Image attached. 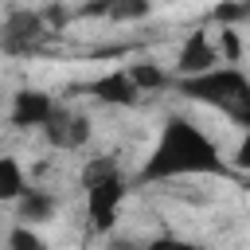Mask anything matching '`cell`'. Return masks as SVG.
I'll use <instances>...</instances> for the list:
<instances>
[{"label":"cell","instance_id":"cell-1","mask_svg":"<svg viewBox=\"0 0 250 250\" xmlns=\"http://www.w3.org/2000/svg\"><path fill=\"white\" fill-rule=\"evenodd\" d=\"M234 168L223 160L219 145L184 113H168L156 145L148 148L137 180L156 184V180H180V176H230Z\"/></svg>","mask_w":250,"mask_h":250},{"label":"cell","instance_id":"cell-2","mask_svg":"<svg viewBox=\"0 0 250 250\" xmlns=\"http://www.w3.org/2000/svg\"><path fill=\"white\" fill-rule=\"evenodd\" d=\"M176 90L188 98V102H199V105H211L219 109L230 125H238L242 133H250V74L238 70V66H215L207 74H191V78H180Z\"/></svg>","mask_w":250,"mask_h":250},{"label":"cell","instance_id":"cell-3","mask_svg":"<svg viewBox=\"0 0 250 250\" xmlns=\"http://www.w3.org/2000/svg\"><path fill=\"white\" fill-rule=\"evenodd\" d=\"M82 195H86V219L98 234H109L117 227V211L125 203V176H121V164L113 152H102V156H90L82 176Z\"/></svg>","mask_w":250,"mask_h":250},{"label":"cell","instance_id":"cell-4","mask_svg":"<svg viewBox=\"0 0 250 250\" xmlns=\"http://www.w3.org/2000/svg\"><path fill=\"white\" fill-rule=\"evenodd\" d=\"M47 20L43 12H31V8H16L4 16V31H0V47L8 55H31L43 39H47Z\"/></svg>","mask_w":250,"mask_h":250},{"label":"cell","instance_id":"cell-5","mask_svg":"<svg viewBox=\"0 0 250 250\" xmlns=\"http://www.w3.org/2000/svg\"><path fill=\"white\" fill-rule=\"evenodd\" d=\"M59 102L47 94V90H35V86H23L12 94V105H8V121L16 129H43L51 117H55Z\"/></svg>","mask_w":250,"mask_h":250},{"label":"cell","instance_id":"cell-6","mask_svg":"<svg viewBox=\"0 0 250 250\" xmlns=\"http://www.w3.org/2000/svg\"><path fill=\"white\" fill-rule=\"evenodd\" d=\"M43 137H47L51 148H59V152H74V148H82V145L90 141V117L78 113V109H70V105H59L55 117L43 125Z\"/></svg>","mask_w":250,"mask_h":250},{"label":"cell","instance_id":"cell-7","mask_svg":"<svg viewBox=\"0 0 250 250\" xmlns=\"http://www.w3.org/2000/svg\"><path fill=\"white\" fill-rule=\"evenodd\" d=\"M215 66H223V55H219V43L199 27V31H191L188 39H184V47H180V55H176V70H180V78H191V74H207V70H215Z\"/></svg>","mask_w":250,"mask_h":250},{"label":"cell","instance_id":"cell-8","mask_svg":"<svg viewBox=\"0 0 250 250\" xmlns=\"http://www.w3.org/2000/svg\"><path fill=\"white\" fill-rule=\"evenodd\" d=\"M90 94H94L102 105H137V102H141V86L133 82L129 66H117V70L94 78V82H90Z\"/></svg>","mask_w":250,"mask_h":250},{"label":"cell","instance_id":"cell-9","mask_svg":"<svg viewBox=\"0 0 250 250\" xmlns=\"http://www.w3.org/2000/svg\"><path fill=\"white\" fill-rule=\"evenodd\" d=\"M55 211H59V195H55V191H43V188H27L23 199L16 203V219L27 223V227L55 219Z\"/></svg>","mask_w":250,"mask_h":250},{"label":"cell","instance_id":"cell-10","mask_svg":"<svg viewBox=\"0 0 250 250\" xmlns=\"http://www.w3.org/2000/svg\"><path fill=\"white\" fill-rule=\"evenodd\" d=\"M27 188L31 184H27L23 168H20V160L16 156H0V199L4 203H20Z\"/></svg>","mask_w":250,"mask_h":250},{"label":"cell","instance_id":"cell-11","mask_svg":"<svg viewBox=\"0 0 250 250\" xmlns=\"http://www.w3.org/2000/svg\"><path fill=\"white\" fill-rule=\"evenodd\" d=\"M129 74H133V82L141 86V94H148V90H164L172 78L164 74V66H156V62H148V59H141V62H129Z\"/></svg>","mask_w":250,"mask_h":250},{"label":"cell","instance_id":"cell-12","mask_svg":"<svg viewBox=\"0 0 250 250\" xmlns=\"http://www.w3.org/2000/svg\"><path fill=\"white\" fill-rule=\"evenodd\" d=\"M148 12H152V0H105V20H117V23L145 20Z\"/></svg>","mask_w":250,"mask_h":250},{"label":"cell","instance_id":"cell-13","mask_svg":"<svg viewBox=\"0 0 250 250\" xmlns=\"http://www.w3.org/2000/svg\"><path fill=\"white\" fill-rule=\"evenodd\" d=\"M8 250H47V242H43V234L31 230L27 223H12V230H8Z\"/></svg>","mask_w":250,"mask_h":250},{"label":"cell","instance_id":"cell-14","mask_svg":"<svg viewBox=\"0 0 250 250\" xmlns=\"http://www.w3.org/2000/svg\"><path fill=\"white\" fill-rule=\"evenodd\" d=\"M219 55H223L227 66H234V62L242 59V39H238L234 27H219Z\"/></svg>","mask_w":250,"mask_h":250},{"label":"cell","instance_id":"cell-15","mask_svg":"<svg viewBox=\"0 0 250 250\" xmlns=\"http://www.w3.org/2000/svg\"><path fill=\"white\" fill-rule=\"evenodd\" d=\"M230 168H234V172H250V133H242V141L234 145V152H230Z\"/></svg>","mask_w":250,"mask_h":250},{"label":"cell","instance_id":"cell-16","mask_svg":"<svg viewBox=\"0 0 250 250\" xmlns=\"http://www.w3.org/2000/svg\"><path fill=\"white\" fill-rule=\"evenodd\" d=\"M176 246H180V238H176V234H160V238L145 242V250H176Z\"/></svg>","mask_w":250,"mask_h":250},{"label":"cell","instance_id":"cell-17","mask_svg":"<svg viewBox=\"0 0 250 250\" xmlns=\"http://www.w3.org/2000/svg\"><path fill=\"white\" fill-rule=\"evenodd\" d=\"M109 250H145V246H141L137 238H113V242H109Z\"/></svg>","mask_w":250,"mask_h":250},{"label":"cell","instance_id":"cell-18","mask_svg":"<svg viewBox=\"0 0 250 250\" xmlns=\"http://www.w3.org/2000/svg\"><path fill=\"white\" fill-rule=\"evenodd\" d=\"M176 250H203V246H199V242H184V238H180V246H176Z\"/></svg>","mask_w":250,"mask_h":250}]
</instances>
